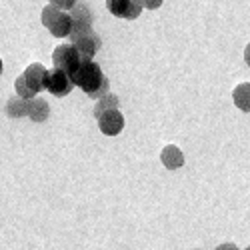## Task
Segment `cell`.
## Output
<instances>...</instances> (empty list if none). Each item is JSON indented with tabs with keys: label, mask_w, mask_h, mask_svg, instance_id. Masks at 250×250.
<instances>
[{
	"label": "cell",
	"mask_w": 250,
	"mask_h": 250,
	"mask_svg": "<svg viewBox=\"0 0 250 250\" xmlns=\"http://www.w3.org/2000/svg\"><path fill=\"white\" fill-rule=\"evenodd\" d=\"M72 84L78 86L80 90H84L90 98H102L104 94H108V78L104 76L102 68L96 64L94 60L82 58L76 72L72 74Z\"/></svg>",
	"instance_id": "obj_1"
},
{
	"label": "cell",
	"mask_w": 250,
	"mask_h": 250,
	"mask_svg": "<svg viewBox=\"0 0 250 250\" xmlns=\"http://www.w3.org/2000/svg\"><path fill=\"white\" fill-rule=\"evenodd\" d=\"M44 76H46V68L42 64H30L22 74H20L14 82V90H16V96L22 98V100H32L36 98L38 92H42V82H44Z\"/></svg>",
	"instance_id": "obj_2"
},
{
	"label": "cell",
	"mask_w": 250,
	"mask_h": 250,
	"mask_svg": "<svg viewBox=\"0 0 250 250\" xmlns=\"http://www.w3.org/2000/svg\"><path fill=\"white\" fill-rule=\"evenodd\" d=\"M40 20H42V24L50 30L52 36L56 38H68L70 36V28H72V22H70V16L68 12H62L58 10L54 4H46L42 14H40Z\"/></svg>",
	"instance_id": "obj_3"
},
{
	"label": "cell",
	"mask_w": 250,
	"mask_h": 250,
	"mask_svg": "<svg viewBox=\"0 0 250 250\" xmlns=\"http://www.w3.org/2000/svg\"><path fill=\"white\" fill-rule=\"evenodd\" d=\"M70 16V22H72V28H70V40L74 42V40L82 34L86 32H92V12L88 8V4L84 2H74L72 10L68 12Z\"/></svg>",
	"instance_id": "obj_4"
},
{
	"label": "cell",
	"mask_w": 250,
	"mask_h": 250,
	"mask_svg": "<svg viewBox=\"0 0 250 250\" xmlns=\"http://www.w3.org/2000/svg\"><path fill=\"white\" fill-rule=\"evenodd\" d=\"M80 56L76 52V48L72 44H60L54 48L52 52V62H54V68L56 70H62L64 74H68L72 78V74L76 72L78 64H80Z\"/></svg>",
	"instance_id": "obj_5"
},
{
	"label": "cell",
	"mask_w": 250,
	"mask_h": 250,
	"mask_svg": "<svg viewBox=\"0 0 250 250\" xmlns=\"http://www.w3.org/2000/svg\"><path fill=\"white\" fill-rule=\"evenodd\" d=\"M74 88L72 84V78L68 74H64L62 70H46V76H44V82H42V90H48L50 94L62 98V96H66L70 94Z\"/></svg>",
	"instance_id": "obj_6"
},
{
	"label": "cell",
	"mask_w": 250,
	"mask_h": 250,
	"mask_svg": "<svg viewBox=\"0 0 250 250\" xmlns=\"http://www.w3.org/2000/svg\"><path fill=\"white\" fill-rule=\"evenodd\" d=\"M72 46L76 48V52H78L80 58L92 60V58L96 56V52L100 50V46H102V40H100V36L92 30V32H86V34L78 36L74 42H72Z\"/></svg>",
	"instance_id": "obj_7"
},
{
	"label": "cell",
	"mask_w": 250,
	"mask_h": 250,
	"mask_svg": "<svg viewBox=\"0 0 250 250\" xmlns=\"http://www.w3.org/2000/svg\"><path fill=\"white\" fill-rule=\"evenodd\" d=\"M106 8L116 18H126V20H134L142 12V6H140L138 0H108Z\"/></svg>",
	"instance_id": "obj_8"
},
{
	"label": "cell",
	"mask_w": 250,
	"mask_h": 250,
	"mask_svg": "<svg viewBox=\"0 0 250 250\" xmlns=\"http://www.w3.org/2000/svg\"><path fill=\"white\" fill-rule=\"evenodd\" d=\"M98 126L100 132L106 134V136H118L124 128V116L120 110H110V112H104L98 118Z\"/></svg>",
	"instance_id": "obj_9"
},
{
	"label": "cell",
	"mask_w": 250,
	"mask_h": 250,
	"mask_svg": "<svg viewBox=\"0 0 250 250\" xmlns=\"http://www.w3.org/2000/svg\"><path fill=\"white\" fill-rule=\"evenodd\" d=\"M160 160L168 170H176V168H180V166H184V154L178 146H174V144L164 146V150L160 154Z\"/></svg>",
	"instance_id": "obj_10"
},
{
	"label": "cell",
	"mask_w": 250,
	"mask_h": 250,
	"mask_svg": "<svg viewBox=\"0 0 250 250\" xmlns=\"http://www.w3.org/2000/svg\"><path fill=\"white\" fill-rule=\"evenodd\" d=\"M28 116L34 122H44L50 116V104L44 98H32L28 100Z\"/></svg>",
	"instance_id": "obj_11"
},
{
	"label": "cell",
	"mask_w": 250,
	"mask_h": 250,
	"mask_svg": "<svg viewBox=\"0 0 250 250\" xmlns=\"http://www.w3.org/2000/svg\"><path fill=\"white\" fill-rule=\"evenodd\" d=\"M118 106H120V100H118V96L116 94H104L102 98H98V102L94 104V116L98 118L100 114H104V112H110V110H118Z\"/></svg>",
	"instance_id": "obj_12"
},
{
	"label": "cell",
	"mask_w": 250,
	"mask_h": 250,
	"mask_svg": "<svg viewBox=\"0 0 250 250\" xmlns=\"http://www.w3.org/2000/svg\"><path fill=\"white\" fill-rule=\"evenodd\" d=\"M6 114L10 118H22L28 116V100H22L18 96H10L6 102Z\"/></svg>",
	"instance_id": "obj_13"
},
{
	"label": "cell",
	"mask_w": 250,
	"mask_h": 250,
	"mask_svg": "<svg viewBox=\"0 0 250 250\" xmlns=\"http://www.w3.org/2000/svg\"><path fill=\"white\" fill-rule=\"evenodd\" d=\"M234 104L240 110H248V84H240L234 88Z\"/></svg>",
	"instance_id": "obj_14"
},
{
	"label": "cell",
	"mask_w": 250,
	"mask_h": 250,
	"mask_svg": "<svg viewBox=\"0 0 250 250\" xmlns=\"http://www.w3.org/2000/svg\"><path fill=\"white\" fill-rule=\"evenodd\" d=\"M216 250H240L236 244H230V242H228V244H220V246H216Z\"/></svg>",
	"instance_id": "obj_15"
},
{
	"label": "cell",
	"mask_w": 250,
	"mask_h": 250,
	"mask_svg": "<svg viewBox=\"0 0 250 250\" xmlns=\"http://www.w3.org/2000/svg\"><path fill=\"white\" fill-rule=\"evenodd\" d=\"M162 2H140V6L144 8V6H146V8H158Z\"/></svg>",
	"instance_id": "obj_16"
},
{
	"label": "cell",
	"mask_w": 250,
	"mask_h": 250,
	"mask_svg": "<svg viewBox=\"0 0 250 250\" xmlns=\"http://www.w3.org/2000/svg\"><path fill=\"white\" fill-rule=\"evenodd\" d=\"M0 74H2V58H0Z\"/></svg>",
	"instance_id": "obj_17"
}]
</instances>
